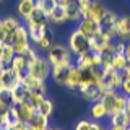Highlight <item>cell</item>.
Here are the masks:
<instances>
[{"label": "cell", "instance_id": "18", "mask_svg": "<svg viewBox=\"0 0 130 130\" xmlns=\"http://www.w3.org/2000/svg\"><path fill=\"white\" fill-rule=\"evenodd\" d=\"M75 65L80 68H91V67H99V55L94 51H89L86 54L80 55L75 59Z\"/></svg>", "mask_w": 130, "mask_h": 130}, {"label": "cell", "instance_id": "27", "mask_svg": "<svg viewBox=\"0 0 130 130\" xmlns=\"http://www.w3.org/2000/svg\"><path fill=\"white\" fill-rule=\"evenodd\" d=\"M15 51H13V46H11L10 42H2L0 44V60H2V63L5 65H10L11 60H13L15 57Z\"/></svg>", "mask_w": 130, "mask_h": 130}, {"label": "cell", "instance_id": "4", "mask_svg": "<svg viewBox=\"0 0 130 130\" xmlns=\"http://www.w3.org/2000/svg\"><path fill=\"white\" fill-rule=\"evenodd\" d=\"M67 46H68V49H70V52L75 55V59L80 57V55H83V54H86V52H89V51H93L91 42H89V38H86V36H85L81 31H78L76 28L70 32V36H68Z\"/></svg>", "mask_w": 130, "mask_h": 130}, {"label": "cell", "instance_id": "2", "mask_svg": "<svg viewBox=\"0 0 130 130\" xmlns=\"http://www.w3.org/2000/svg\"><path fill=\"white\" fill-rule=\"evenodd\" d=\"M46 59L49 60L51 67H60V65H73L75 63V55L70 52L67 44L54 42L52 47L46 52Z\"/></svg>", "mask_w": 130, "mask_h": 130}, {"label": "cell", "instance_id": "46", "mask_svg": "<svg viewBox=\"0 0 130 130\" xmlns=\"http://www.w3.org/2000/svg\"><path fill=\"white\" fill-rule=\"evenodd\" d=\"M57 2H59V5H65V3H67L68 0H57Z\"/></svg>", "mask_w": 130, "mask_h": 130}, {"label": "cell", "instance_id": "50", "mask_svg": "<svg viewBox=\"0 0 130 130\" xmlns=\"http://www.w3.org/2000/svg\"><path fill=\"white\" fill-rule=\"evenodd\" d=\"M127 130H130V125H128V127H127Z\"/></svg>", "mask_w": 130, "mask_h": 130}, {"label": "cell", "instance_id": "12", "mask_svg": "<svg viewBox=\"0 0 130 130\" xmlns=\"http://www.w3.org/2000/svg\"><path fill=\"white\" fill-rule=\"evenodd\" d=\"M116 39L124 41V42L130 41V13H125V15L119 16L117 28H116Z\"/></svg>", "mask_w": 130, "mask_h": 130}, {"label": "cell", "instance_id": "32", "mask_svg": "<svg viewBox=\"0 0 130 130\" xmlns=\"http://www.w3.org/2000/svg\"><path fill=\"white\" fill-rule=\"evenodd\" d=\"M127 62H128V59L125 57L124 52H116V54H114V57H112V60H111V65H109V67L114 68V70H117V72H122V70L125 68V65H127Z\"/></svg>", "mask_w": 130, "mask_h": 130}, {"label": "cell", "instance_id": "44", "mask_svg": "<svg viewBox=\"0 0 130 130\" xmlns=\"http://www.w3.org/2000/svg\"><path fill=\"white\" fill-rule=\"evenodd\" d=\"M125 114L130 117V96H127V103H125Z\"/></svg>", "mask_w": 130, "mask_h": 130}, {"label": "cell", "instance_id": "34", "mask_svg": "<svg viewBox=\"0 0 130 130\" xmlns=\"http://www.w3.org/2000/svg\"><path fill=\"white\" fill-rule=\"evenodd\" d=\"M57 5H59L57 0H39V2H38V8L47 16V18L54 13V10L57 8Z\"/></svg>", "mask_w": 130, "mask_h": 130}, {"label": "cell", "instance_id": "38", "mask_svg": "<svg viewBox=\"0 0 130 130\" xmlns=\"http://www.w3.org/2000/svg\"><path fill=\"white\" fill-rule=\"evenodd\" d=\"M46 98H47V94H44V93H31V94H29V99H28V101H29V103L34 106L36 109H38L39 106L42 104V101L46 99Z\"/></svg>", "mask_w": 130, "mask_h": 130}, {"label": "cell", "instance_id": "43", "mask_svg": "<svg viewBox=\"0 0 130 130\" xmlns=\"http://www.w3.org/2000/svg\"><path fill=\"white\" fill-rule=\"evenodd\" d=\"M2 42H7V39H5V34H3V29H2V20H0V44Z\"/></svg>", "mask_w": 130, "mask_h": 130}, {"label": "cell", "instance_id": "17", "mask_svg": "<svg viewBox=\"0 0 130 130\" xmlns=\"http://www.w3.org/2000/svg\"><path fill=\"white\" fill-rule=\"evenodd\" d=\"M15 106H16V111H18L20 122H23V124H28V122L38 114V109H36L29 101H24V103H20V104H15Z\"/></svg>", "mask_w": 130, "mask_h": 130}, {"label": "cell", "instance_id": "19", "mask_svg": "<svg viewBox=\"0 0 130 130\" xmlns=\"http://www.w3.org/2000/svg\"><path fill=\"white\" fill-rule=\"evenodd\" d=\"M70 68L72 65H60V67H52V72H51V76H52V81L59 86H63L67 85L68 81V75H70Z\"/></svg>", "mask_w": 130, "mask_h": 130}, {"label": "cell", "instance_id": "3", "mask_svg": "<svg viewBox=\"0 0 130 130\" xmlns=\"http://www.w3.org/2000/svg\"><path fill=\"white\" fill-rule=\"evenodd\" d=\"M101 103H103L109 111V116L114 112H122L125 111V103H127V96L122 94L120 91L116 89H103L101 91Z\"/></svg>", "mask_w": 130, "mask_h": 130}, {"label": "cell", "instance_id": "45", "mask_svg": "<svg viewBox=\"0 0 130 130\" xmlns=\"http://www.w3.org/2000/svg\"><path fill=\"white\" fill-rule=\"evenodd\" d=\"M107 130H127V127H119V125H109Z\"/></svg>", "mask_w": 130, "mask_h": 130}, {"label": "cell", "instance_id": "51", "mask_svg": "<svg viewBox=\"0 0 130 130\" xmlns=\"http://www.w3.org/2000/svg\"><path fill=\"white\" fill-rule=\"evenodd\" d=\"M0 2H3V0H0Z\"/></svg>", "mask_w": 130, "mask_h": 130}, {"label": "cell", "instance_id": "7", "mask_svg": "<svg viewBox=\"0 0 130 130\" xmlns=\"http://www.w3.org/2000/svg\"><path fill=\"white\" fill-rule=\"evenodd\" d=\"M122 80H124V75L122 72H117L111 67L103 68V80H101V88L103 89H116L119 91Z\"/></svg>", "mask_w": 130, "mask_h": 130}, {"label": "cell", "instance_id": "22", "mask_svg": "<svg viewBox=\"0 0 130 130\" xmlns=\"http://www.w3.org/2000/svg\"><path fill=\"white\" fill-rule=\"evenodd\" d=\"M114 41H117V39H114V38H111V36L104 34V32L99 29L91 39H89V42H91V49H93V51H94V52H99L101 49H104L107 44L114 42Z\"/></svg>", "mask_w": 130, "mask_h": 130}, {"label": "cell", "instance_id": "26", "mask_svg": "<svg viewBox=\"0 0 130 130\" xmlns=\"http://www.w3.org/2000/svg\"><path fill=\"white\" fill-rule=\"evenodd\" d=\"M65 23H68V16L65 13V8L62 5H57V8L54 10V13L49 16V24L54 26H63Z\"/></svg>", "mask_w": 130, "mask_h": 130}, {"label": "cell", "instance_id": "13", "mask_svg": "<svg viewBox=\"0 0 130 130\" xmlns=\"http://www.w3.org/2000/svg\"><path fill=\"white\" fill-rule=\"evenodd\" d=\"M21 85L29 93H44V94H47V83L34 78L32 75H29V73H26V75L21 78Z\"/></svg>", "mask_w": 130, "mask_h": 130}, {"label": "cell", "instance_id": "9", "mask_svg": "<svg viewBox=\"0 0 130 130\" xmlns=\"http://www.w3.org/2000/svg\"><path fill=\"white\" fill-rule=\"evenodd\" d=\"M119 13H116L114 10H107L104 15V18L101 20L99 28L104 34L111 36V38L116 39V28H117V21H119Z\"/></svg>", "mask_w": 130, "mask_h": 130}, {"label": "cell", "instance_id": "15", "mask_svg": "<svg viewBox=\"0 0 130 130\" xmlns=\"http://www.w3.org/2000/svg\"><path fill=\"white\" fill-rule=\"evenodd\" d=\"M80 85H81V68L73 63L70 68V75H68V81L65 85V89H68L73 94H78Z\"/></svg>", "mask_w": 130, "mask_h": 130}, {"label": "cell", "instance_id": "11", "mask_svg": "<svg viewBox=\"0 0 130 130\" xmlns=\"http://www.w3.org/2000/svg\"><path fill=\"white\" fill-rule=\"evenodd\" d=\"M101 91H103V88L99 85H81L78 89V94L83 101L93 104L101 99Z\"/></svg>", "mask_w": 130, "mask_h": 130}, {"label": "cell", "instance_id": "42", "mask_svg": "<svg viewBox=\"0 0 130 130\" xmlns=\"http://www.w3.org/2000/svg\"><path fill=\"white\" fill-rule=\"evenodd\" d=\"M124 54H125V57L130 60V41H127L125 42V49H124Z\"/></svg>", "mask_w": 130, "mask_h": 130}, {"label": "cell", "instance_id": "16", "mask_svg": "<svg viewBox=\"0 0 130 130\" xmlns=\"http://www.w3.org/2000/svg\"><path fill=\"white\" fill-rule=\"evenodd\" d=\"M76 29L81 31L85 36H86V38L91 39L93 36H94L96 32L101 29V28H99V23H98V21H94V20H91V18H88V16H83V18L78 21Z\"/></svg>", "mask_w": 130, "mask_h": 130}, {"label": "cell", "instance_id": "1", "mask_svg": "<svg viewBox=\"0 0 130 130\" xmlns=\"http://www.w3.org/2000/svg\"><path fill=\"white\" fill-rule=\"evenodd\" d=\"M24 24H26V28H28V32H29V39H31L32 46H36L38 41L44 36V32L49 29V18L39 10V8H36V10L32 11V15L24 21Z\"/></svg>", "mask_w": 130, "mask_h": 130}, {"label": "cell", "instance_id": "41", "mask_svg": "<svg viewBox=\"0 0 130 130\" xmlns=\"http://www.w3.org/2000/svg\"><path fill=\"white\" fill-rule=\"evenodd\" d=\"M122 75H124V78H130V60L127 62V65H125V68L122 70Z\"/></svg>", "mask_w": 130, "mask_h": 130}, {"label": "cell", "instance_id": "30", "mask_svg": "<svg viewBox=\"0 0 130 130\" xmlns=\"http://www.w3.org/2000/svg\"><path fill=\"white\" fill-rule=\"evenodd\" d=\"M109 125H119V127H128L130 125V117L125 114V111L122 112H114L109 116Z\"/></svg>", "mask_w": 130, "mask_h": 130}, {"label": "cell", "instance_id": "48", "mask_svg": "<svg viewBox=\"0 0 130 130\" xmlns=\"http://www.w3.org/2000/svg\"><path fill=\"white\" fill-rule=\"evenodd\" d=\"M80 3H88V2H91V0H78Z\"/></svg>", "mask_w": 130, "mask_h": 130}, {"label": "cell", "instance_id": "23", "mask_svg": "<svg viewBox=\"0 0 130 130\" xmlns=\"http://www.w3.org/2000/svg\"><path fill=\"white\" fill-rule=\"evenodd\" d=\"M89 117L93 120H104V119H109V111L107 107L101 103V101H96L89 106Z\"/></svg>", "mask_w": 130, "mask_h": 130}, {"label": "cell", "instance_id": "39", "mask_svg": "<svg viewBox=\"0 0 130 130\" xmlns=\"http://www.w3.org/2000/svg\"><path fill=\"white\" fill-rule=\"evenodd\" d=\"M119 91L125 96H130V78H124L122 80V85L119 88Z\"/></svg>", "mask_w": 130, "mask_h": 130}, {"label": "cell", "instance_id": "40", "mask_svg": "<svg viewBox=\"0 0 130 130\" xmlns=\"http://www.w3.org/2000/svg\"><path fill=\"white\" fill-rule=\"evenodd\" d=\"M13 130H32L28 124H23V122H16L13 125Z\"/></svg>", "mask_w": 130, "mask_h": 130}, {"label": "cell", "instance_id": "10", "mask_svg": "<svg viewBox=\"0 0 130 130\" xmlns=\"http://www.w3.org/2000/svg\"><path fill=\"white\" fill-rule=\"evenodd\" d=\"M109 8L104 5L103 0H91V2L88 3L86 7V11H85V16H88V18L94 20V21L101 23V20L104 18L106 11H107Z\"/></svg>", "mask_w": 130, "mask_h": 130}, {"label": "cell", "instance_id": "21", "mask_svg": "<svg viewBox=\"0 0 130 130\" xmlns=\"http://www.w3.org/2000/svg\"><path fill=\"white\" fill-rule=\"evenodd\" d=\"M20 24H21V20H20L16 15H8L5 18H2V29H3L7 42H8V39L11 38V34L15 32V29L20 26Z\"/></svg>", "mask_w": 130, "mask_h": 130}, {"label": "cell", "instance_id": "49", "mask_svg": "<svg viewBox=\"0 0 130 130\" xmlns=\"http://www.w3.org/2000/svg\"><path fill=\"white\" fill-rule=\"evenodd\" d=\"M3 67H5V65H3V63H2V60H0V70H2Z\"/></svg>", "mask_w": 130, "mask_h": 130}, {"label": "cell", "instance_id": "14", "mask_svg": "<svg viewBox=\"0 0 130 130\" xmlns=\"http://www.w3.org/2000/svg\"><path fill=\"white\" fill-rule=\"evenodd\" d=\"M39 0H18L16 3V16L23 21H26L28 18L32 15V11L38 8Z\"/></svg>", "mask_w": 130, "mask_h": 130}, {"label": "cell", "instance_id": "5", "mask_svg": "<svg viewBox=\"0 0 130 130\" xmlns=\"http://www.w3.org/2000/svg\"><path fill=\"white\" fill-rule=\"evenodd\" d=\"M8 42L13 46V51H15L16 55H23L24 52H26L28 49L32 46V42H31V39H29V32H28L26 24H23V23L20 24V26L15 29V32L11 34V38L8 39Z\"/></svg>", "mask_w": 130, "mask_h": 130}, {"label": "cell", "instance_id": "31", "mask_svg": "<svg viewBox=\"0 0 130 130\" xmlns=\"http://www.w3.org/2000/svg\"><path fill=\"white\" fill-rule=\"evenodd\" d=\"M52 44H54V32L51 29H47L44 32V36L38 41V44H36V49H39V51L42 52H47L49 49L52 47Z\"/></svg>", "mask_w": 130, "mask_h": 130}, {"label": "cell", "instance_id": "8", "mask_svg": "<svg viewBox=\"0 0 130 130\" xmlns=\"http://www.w3.org/2000/svg\"><path fill=\"white\" fill-rule=\"evenodd\" d=\"M20 83H21V76H20L10 65H7V67H3L2 70H0V89L13 91Z\"/></svg>", "mask_w": 130, "mask_h": 130}, {"label": "cell", "instance_id": "29", "mask_svg": "<svg viewBox=\"0 0 130 130\" xmlns=\"http://www.w3.org/2000/svg\"><path fill=\"white\" fill-rule=\"evenodd\" d=\"M28 125L32 128V130H47L49 128V117H46V116H42V114H36L32 119L28 122Z\"/></svg>", "mask_w": 130, "mask_h": 130}, {"label": "cell", "instance_id": "24", "mask_svg": "<svg viewBox=\"0 0 130 130\" xmlns=\"http://www.w3.org/2000/svg\"><path fill=\"white\" fill-rule=\"evenodd\" d=\"M114 54H116V41L111 42V44H107L104 49H101V51L98 52V55H99V67H103V68L109 67Z\"/></svg>", "mask_w": 130, "mask_h": 130}, {"label": "cell", "instance_id": "37", "mask_svg": "<svg viewBox=\"0 0 130 130\" xmlns=\"http://www.w3.org/2000/svg\"><path fill=\"white\" fill-rule=\"evenodd\" d=\"M0 130H13V124L7 111H0Z\"/></svg>", "mask_w": 130, "mask_h": 130}, {"label": "cell", "instance_id": "47", "mask_svg": "<svg viewBox=\"0 0 130 130\" xmlns=\"http://www.w3.org/2000/svg\"><path fill=\"white\" fill-rule=\"evenodd\" d=\"M47 130H62V128H59V127H51V125H49Z\"/></svg>", "mask_w": 130, "mask_h": 130}, {"label": "cell", "instance_id": "36", "mask_svg": "<svg viewBox=\"0 0 130 130\" xmlns=\"http://www.w3.org/2000/svg\"><path fill=\"white\" fill-rule=\"evenodd\" d=\"M54 111H55V103L51 99V98H46V99L42 101V104L38 107V112L42 114V116H46V117H49V119L52 117Z\"/></svg>", "mask_w": 130, "mask_h": 130}, {"label": "cell", "instance_id": "20", "mask_svg": "<svg viewBox=\"0 0 130 130\" xmlns=\"http://www.w3.org/2000/svg\"><path fill=\"white\" fill-rule=\"evenodd\" d=\"M62 7L65 8V13L68 16V23H78L83 18L81 16V5L78 0H68Z\"/></svg>", "mask_w": 130, "mask_h": 130}, {"label": "cell", "instance_id": "6", "mask_svg": "<svg viewBox=\"0 0 130 130\" xmlns=\"http://www.w3.org/2000/svg\"><path fill=\"white\" fill-rule=\"evenodd\" d=\"M51 72H52L51 63H49V60L42 55H38L29 65H28V73L32 75L34 78L44 81V83H47V80L51 78Z\"/></svg>", "mask_w": 130, "mask_h": 130}, {"label": "cell", "instance_id": "33", "mask_svg": "<svg viewBox=\"0 0 130 130\" xmlns=\"http://www.w3.org/2000/svg\"><path fill=\"white\" fill-rule=\"evenodd\" d=\"M29 94H31V93L28 91V89L24 88L21 83H20L18 86H16L13 91H11V96H13L15 104H20V103H24V101H28V99H29Z\"/></svg>", "mask_w": 130, "mask_h": 130}, {"label": "cell", "instance_id": "28", "mask_svg": "<svg viewBox=\"0 0 130 130\" xmlns=\"http://www.w3.org/2000/svg\"><path fill=\"white\" fill-rule=\"evenodd\" d=\"M10 67L13 68L21 78L28 73V62H26V59H24L23 55H15L13 60H11V63H10Z\"/></svg>", "mask_w": 130, "mask_h": 130}, {"label": "cell", "instance_id": "35", "mask_svg": "<svg viewBox=\"0 0 130 130\" xmlns=\"http://www.w3.org/2000/svg\"><path fill=\"white\" fill-rule=\"evenodd\" d=\"M11 106H15V101H13V96H11V91L0 89V111H8Z\"/></svg>", "mask_w": 130, "mask_h": 130}, {"label": "cell", "instance_id": "25", "mask_svg": "<svg viewBox=\"0 0 130 130\" xmlns=\"http://www.w3.org/2000/svg\"><path fill=\"white\" fill-rule=\"evenodd\" d=\"M109 125H104L99 120H93V119H81L75 124L73 130H107Z\"/></svg>", "mask_w": 130, "mask_h": 130}]
</instances>
